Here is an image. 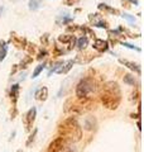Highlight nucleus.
Returning a JSON list of instances; mask_svg holds the SVG:
<instances>
[{
  "instance_id": "f257e3e1",
  "label": "nucleus",
  "mask_w": 144,
  "mask_h": 152,
  "mask_svg": "<svg viewBox=\"0 0 144 152\" xmlns=\"http://www.w3.org/2000/svg\"><path fill=\"white\" fill-rule=\"evenodd\" d=\"M60 137L66 140L68 143H75L82 138V128L76 118L70 117L65 119L58 127Z\"/></svg>"
},
{
  "instance_id": "f03ea898",
  "label": "nucleus",
  "mask_w": 144,
  "mask_h": 152,
  "mask_svg": "<svg viewBox=\"0 0 144 152\" xmlns=\"http://www.w3.org/2000/svg\"><path fill=\"white\" fill-rule=\"evenodd\" d=\"M121 100V91L118 83L109 81L103 86L101 91V102L105 108L108 109H116Z\"/></svg>"
},
{
  "instance_id": "7ed1b4c3",
  "label": "nucleus",
  "mask_w": 144,
  "mask_h": 152,
  "mask_svg": "<svg viewBox=\"0 0 144 152\" xmlns=\"http://www.w3.org/2000/svg\"><path fill=\"white\" fill-rule=\"evenodd\" d=\"M95 83L92 77H85L76 86V96L79 99H87L95 91Z\"/></svg>"
},
{
  "instance_id": "20e7f679",
  "label": "nucleus",
  "mask_w": 144,
  "mask_h": 152,
  "mask_svg": "<svg viewBox=\"0 0 144 152\" xmlns=\"http://www.w3.org/2000/svg\"><path fill=\"white\" fill-rule=\"evenodd\" d=\"M68 142L63 140L62 137H57L56 140H53L48 146L47 152H66L68 148Z\"/></svg>"
},
{
  "instance_id": "39448f33",
  "label": "nucleus",
  "mask_w": 144,
  "mask_h": 152,
  "mask_svg": "<svg viewBox=\"0 0 144 152\" xmlns=\"http://www.w3.org/2000/svg\"><path fill=\"white\" fill-rule=\"evenodd\" d=\"M36 117H37V109L34 107L31 108L29 110L23 115V123H24V126H25V131L27 132L32 131L33 123H34V121H36Z\"/></svg>"
},
{
  "instance_id": "423d86ee",
  "label": "nucleus",
  "mask_w": 144,
  "mask_h": 152,
  "mask_svg": "<svg viewBox=\"0 0 144 152\" xmlns=\"http://www.w3.org/2000/svg\"><path fill=\"white\" fill-rule=\"evenodd\" d=\"M89 19L91 22H92L94 27H97V28H105L106 29L108 28V22L105 20V19L101 17V14L96 13V14H90Z\"/></svg>"
},
{
  "instance_id": "0eeeda50",
  "label": "nucleus",
  "mask_w": 144,
  "mask_h": 152,
  "mask_svg": "<svg viewBox=\"0 0 144 152\" xmlns=\"http://www.w3.org/2000/svg\"><path fill=\"white\" fill-rule=\"evenodd\" d=\"M58 41L61 42V43H67V45H70L68 50H72L77 39H76V37H75L73 34H61V36L58 37Z\"/></svg>"
},
{
  "instance_id": "6e6552de",
  "label": "nucleus",
  "mask_w": 144,
  "mask_h": 152,
  "mask_svg": "<svg viewBox=\"0 0 144 152\" xmlns=\"http://www.w3.org/2000/svg\"><path fill=\"white\" fill-rule=\"evenodd\" d=\"M92 47H94V50L99 52H106L109 50V42L104 39H95Z\"/></svg>"
},
{
  "instance_id": "1a4fd4ad",
  "label": "nucleus",
  "mask_w": 144,
  "mask_h": 152,
  "mask_svg": "<svg viewBox=\"0 0 144 152\" xmlns=\"http://www.w3.org/2000/svg\"><path fill=\"white\" fill-rule=\"evenodd\" d=\"M10 41H12L13 43L18 47V48H25V47H27V43H28L25 38H23V37H18V36H15V34H13V33H12Z\"/></svg>"
},
{
  "instance_id": "9d476101",
  "label": "nucleus",
  "mask_w": 144,
  "mask_h": 152,
  "mask_svg": "<svg viewBox=\"0 0 144 152\" xmlns=\"http://www.w3.org/2000/svg\"><path fill=\"white\" fill-rule=\"evenodd\" d=\"M19 90H20V88H19L18 84H13L12 85V88H10V98H12V103H13L14 107L17 105V102H18V98H19Z\"/></svg>"
},
{
  "instance_id": "9b49d317",
  "label": "nucleus",
  "mask_w": 144,
  "mask_h": 152,
  "mask_svg": "<svg viewBox=\"0 0 144 152\" xmlns=\"http://www.w3.org/2000/svg\"><path fill=\"white\" fill-rule=\"evenodd\" d=\"M34 98L37 99V100H39V102H44L47 100V98H48V89L46 86H43V88H39L36 91L34 94Z\"/></svg>"
},
{
  "instance_id": "f8f14e48",
  "label": "nucleus",
  "mask_w": 144,
  "mask_h": 152,
  "mask_svg": "<svg viewBox=\"0 0 144 152\" xmlns=\"http://www.w3.org/2000/svg\"><path fill=\"white\" fill-rule=\"evenodd\" d=\"M120 64H123V65H125L127 67H129L132 71H135V72L138 75H140V67H139V65L137 64H134V62H130V61H127V60H123V58H120Z\"/></svg>"
},
{
  "instance_id": "ddd939ff",
  "label": "nucleus",
  "mask_w": 144,
  "mask_h": 152,
  "mask_svg": "<svg viewBox=\"0 0 144 152\" xmlns=\"http://www.w3.org/2000/svg\"><path fill=\"white\" fill-rule=\"evenodd\" d=\"M8 53V43L4 39H0V62H3V60L7 57Z\"/></svg>"
},
{
  "instance_id": "4468645a",
  "label": "nucleus",
  "mask_w": 144,
  "mask_h": 152,
  "mask_svg": "<svg viewBox=\"0 0 144 152\" xmlns=\"http://www.w3.org/2000/svg\"><path fill=\"white\" fill-rule=\"evenodd\" d=\"M73 64H75V61L73 60H70V61H67V62L62 66V67H60L58 70L56 71V72H58V74H67L68 71L72 69V66H73Z\"/></svg>"
},
{
  "instance_id": "2eb2a0df",
  "label": "nucleus",
  "mask_w": 144,
  "mask_h": 152,
  "mask_svg": "<svg viewBox=\"0 0 144 152\" xmlns=\"http://www.w3.org/2000/svg\"><path fill=\"white\" fill-rule=\"evenodd\" d=\"M96 127V121H95V118L94 117H89V118H86L85 119V129H87V131H91V129H94V128Z\"/></svg>"
},
{
  "instance_id": "dca6fc26",
  "label": "nucleus",
  "mask_w": 144,
  "mask_h": 152,
  "mask_svg": "<svg viewBox=\"0 0 144 152\" xmlns=\"http://www.w3.org/2000/svg\"><path fill=\"white\" fill-rule=\"evenodd\" d=\"M76 42H77V47H79L80 50H85L86 47H87V45H89V38L82 36L81 38H79Z\"/></svg>"
},
{
  "instance_id": "f3484780",
  "label": "nucleus",
  "mask_w": 144,
  "mask_h": 152,
  "mask_svg": "<svg viewBox=\"0 0 144 152\" xmlns=\"http://www.w3.org/2000/svg\"><path fill=\"white\" fill-rule=\"evenodd\" d=\"M123 80H124V83L128 84V85H132V86L135 85V79H134V76L130 75V74H125V75H124Z\"/></svg>"
},
{
  "instance_id": "a211bd4d",
  "label": "nucleus",
  "mask_w": 144,
  "mask_h": 152,
  "mask_svg": "<svg viewBox=\"0 0 144 152\" xmlns=\"http://www.w3.org/2000/svg\"><path fill=\"white\" fill-rule=\"evenodd\" d=\"M32 61H33V58L31 56H25V57H24V60L20 62V65H18V69H27L28 65H29Z\"/></svg>"
},
{
  "instance_id": "6ab92c4d",
  "label": "nucleus",
  "mask_w": 144,
  "mask_h": 152,
  "mask_svg": "<svg viewBox=\"0 0 144 152\" xmlns=\"http://www.w3.org/2000/svg\"><path fill=\"white\" fill-rule=\"evenodd\" d=\"M99 9L100 10H106V12H110L113 14H118V10L114 8H110L109 5H106V4H99Z\"/></svg>"
},
{
  "instance_id": "aec40b11",
  "label": "nucleus",
  "mask_w": 144,
  "mask_h": 152,
  "mask_svg": "<svg viewBox=\"0 0 144 152\" xmlns=\"http://www.w3.org/2000/svg\"><path fill=\"white\" fill-rule=\"evenodd\" d=\"M44 67H46V62H43V64H41L39 66H37V67H36V70H34V71H33L32 79H36V77H37V76H38V75H39V74L42 72V70H43V69H44Z\"/></svg>"
},
{
  "instance_id": "412c9836",
  "label": "nucleus",
  "mask_w": 144,
  "mask_h": 152,
  "mask_svg": "<svg viewBox=\"0 0 144 152\" xmlns=\"http://www.w3.org/2000/svg\"><path fill=\"white\" fill-rule=\"evenodd\" d=\"M37 132H38V129H37V128H34V131L32 132V134L29 136V138L27 140V143H25V146H27V147H29V146L33 143V142H34L36 136H37Z\"/></svg>"
},
{
  "instance_id": "4be33fe9",
  "label": "nucleus",
  "mask_w": 144,
  "mask_h": 152,
  "mask_svg": "<svg viewBox=\"0 0 144 152\" xmlns=\"http://www.w3.org/2000/svg\"><path fill=\"white\" fill-rule=\"evenodd\" d=\"M62 65H63V61H58V62H56V64H55V66H53V67H52V69L49 70V72H48V76H51V75L53 74V72H56V71L58 70V69L61 67Z\"/></svg>"
},
{
  "instance_id": "5701e85b",
  "label": "nucleus",
  "mask_w": 144,
  "mask_h": 152,
  "mask_svg": "<svg viewBox=\"0 0 144 152\" xmlns=\"http://www.w3.org/2000/svg\"><path fill=\"white\" fill-rule=\"evenodd\" d=\"M28 5H29V9H31V10H37V9L39 8V4H38L37 0H29Z\"/></svg>"
},
{
  "instance_id": "b1692460",
  "label": "nucleus",
  "mask_w": 144,
  "mask_h": 152,
  "mask_svg": "<svg viewBox=\"0 0 144 152\" xmlns=\"http://www.w3.org/2000/svg\"><path fill=\"white\" fill-rule=\"evenodd\" d=\"M121 17H123L124 19H127L129 23H134V22H135V18H134L133 15H130V14H128V13H123Z\"/></svg>"
},
{
  "instance_id": "393cba45",
  "label": "nucleus",
  "mask_w": 144,
  "mask_h": 152,
  "mask_svg": "<svg viewBox=\"0 0 144 152\" xmlns=\"http://www.w3.org/2000/svg\"><path fill=\"white\" fill-rule=\"evenodd\" d=\"M121 45L124 46V47H127V48H130V50H135V51H140V48L139 47H135V46H133V45H130V43H127V42H121Z\"/></svg>"
},
{
  "instance_id": "a878e982",
  "label": "nucleus",
  "mask_w": 144,
  "mask_h": 152,
  "mask_svg": "<svg viewBox=\"0 0 144 152\" xmlns=\"http://www.w3.org/2000/svg\"><path fill=\"white\" fill-rule=\"evenodd\" d=\"M25 48L28 50V52H29V53H34V51H36L34 45H32V43H27V47H25Z\"/></svg>"
},
{
  "instance_id": "bb28decb",
  "label": "nucleus",
  "mask_w": 144,
  "mask_h": 152,
  "mask_svg": "<svg viewBox=\"0 0 144 152\" xmlns=\"http://www.w3.org/2000/svg\"><path fill=\"white\" fill-rule=\"evenodd\" d=\"M46 55H47V51H44V50H42L41 52H39V53H38V56H37V58L38 60H43V58H44V57H46Z\"/></svg>"
},
{
  "instance_id": "cd10ccee",
  "label": "nucleus",
  "mask_w": 144,
  "mask_h": 152,
  "mask_svg": "<svg viewBox=\"0 0 144 152\" xmlns=\"http://www.w3.org/2000/svg\"><path fill=\"white\" fill-rule=\"evenodd\" d=\"M41 42L46 46V45L48 43V34H43V36L41 37Z\"/></svg>"
},
{
  "instance_id": "c85d7f7f",
  "label": "nucleus",
  "mask_w": 144,
  "mask_h": 152,
  "mask_svg": "<svg viewBox=\"0 0 144 152\" xmlns=\"http://www.w3.org/2000/svg\"><path fill=\"white\" fill-rule=\"evenodd\" d=\"M67 5H75L76 3H79V0H63Z\"/></svg>"
},
{
  "instance_id": "c756f323",
  "label": "nucleus",
  "mask_w": 144,
  "mask_h": 152,
  "mask_svg": "<svg viewBox=\"0 0 144 152\" xmlns=\"http://www.w3.org/2000/svg\"><path fill=\"white\" fill-rule=\"evenodd\" d=\"M133 99H134V100H137V99H139V91H138V90H137L135 93H133Z\"/></svg>"
},
{
  "instance_id": "7c9ffc66",
  "label": "nucleus",
  "mask_w": 144,
  "mask_h": 152,
  "mask_svg": "<svg viewBox=\"0 0 144 152\" xmlns=\"http://www.w3.org/2000/svg\"><path fill=\"white\" fill-rule=\"evenodd\" d=\"M72 22V18H65L63 19V24H67V23H70Z\"/></svg>"
},
{
  "instance_id": "2f4dec72",
  "label": "nucleus",
  "mask_w": 144,
  "mask_h": 152,
  "mask_svg": "<svg viewBox=\"0 0 144 152\" xmlns=\"http://www.w3.org/2000/svg\"><path fill=\"white\" fill-rule=\"evenodd\" d=\"M129 1H130L132 4H134V5H138L139 4V0H129Z\"/></svg>"
},
{
  "instance_id": "473e14b6",
  "label": "nucleus",
  "mask_w": 144,
  "mask_h": 152,
  "mask_svg": "<svg viewBox=\"0 0 144 152\" xmlns=\"http://www.w3.org/2000/svg\"><path fill=\"white\" fill-rule=\"evenodd\" d=\"M66 152H76L73 148H71V147H68V148H67V151Z\"/></svg>"
},
{
  "instance_id": "72a5a7b5",
  "label": "nucleus",
  "mask_w": 144,
  "mask_h": 152,
  "mask_svg": "<svg viewBox=\"0 0 144 152\" xmlns=\"http://www.w3.org/2000/svg\"><path fill=\"white\" fill-rule=\"evenodd\" d=\"M17 152H23V150H18V151H17Z\"/></svg>"
}]
</instances>
